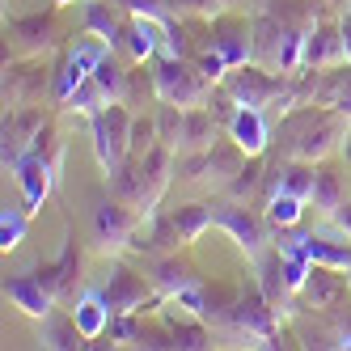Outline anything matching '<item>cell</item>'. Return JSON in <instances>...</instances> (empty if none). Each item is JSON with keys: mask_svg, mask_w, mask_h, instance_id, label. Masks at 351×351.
I'll list each match as a JSON object with an SVG mask.
<instances>
[{"mask_svg": "<svg viewBox=\"0 0 351 351\" xmlns=\"http://www.w3.org/2000/svg\"><path fill=\"white\" fill-rule=\"evenodd\" d=\"M224 89L237 97V106H254V110L280 102V93H284L280 81L267 77V72H254V68H237L233 77H224Z\"/></svg>", "mask_w": 351, "mask_h": 351, "instance_id": "cell-3", "label": "cell"}, {"mask_svg": "<svg viewBox=\"0 0 351 351\" xmlns=\"http://www.w3.org/2000/svg\"><path fill=\"white\" fill-rule=\"evenodd\" d=\"M93 148H97L102 169L114 178L132 153V114L123 110V102H110L106 110L93 114Z\"/></svg>", "mask_w": 351, "mask_h": 351, "instance_id": "cell-1", "label": "cell"}, {"mask_svg": "<svg viewBox=\"0 0 351 351\" xmlns=\"http://www.w3.org/2000/svg\"><path fill=\"white\" fill-rule=\"evenodd\" d=\"M313 204H322L326 212H335L339 208V191H335V182H330V173H317V182H313Z\"/></svg>", "mask_w": 351, "mask_h": 351, "instance_id": "cell-17", "label": "cell"}, {"mask_svg": "<svg viewBox=\"0 0 351 351\" xmlns=\"http://www.w3.org/2000/svg\"><path fill=\"white\" fill-rule=\"evenodd\" d=\"M106 317H110V309H106V300H97V296H85L81 300V313H77V326L85 330V339H93V335H102V326H106Z\"/></svg>", "mask_w": 351, "mask_h": 351, "instance_id": "cell-15", "label": "cell"}, {"mask_svg": "<svg viewBox=\"0 0 351 351\" xmlns=\"http://www.w3.org/2000/svg\"><path fill=\"white\" fill-rule=\"evenodd\" d=\"M144 296H148V288H144V280L140 275H132V271H114L110 275V288H106V309L110 313H136L140 305H144Z\"/></svg>", "mask_w": 351, "mask_h": 351, "instance_id": "cell-6", "label": "cell"}, {"mask_svg": "<svg viewBox=\"0 0 351 351\" xmlns=\"http://www.w3.org/2000/svg\"><path fill=\"white\" fill-rule=\"evenodd\" d=\"M229 132H233V140H237L241 153H258V148L267 144V140H263V136H267V128H263V119H258V110H254V106H241V110L229 119Z\"/></svg>", "mask_w": 351, "mask_h": 351, "instance_id": "cell-10", "label": "cell"}, {"mask_svg": "<svg viewBox=\"0 0 351 351\" xmlns=\"http://www.w3.org/2000/svg\"><path fill=\"white\" fill-rule=\"evenodd\" d=\"M335 220L343 224V233H347V241H351V204H339V208H335Z\"/></svg>", "mask_w": 351, "mask_h": 351, "instance_id": "cell-19", "label": "cell"}, {"mask_svg": "<svg viewBox=\"0 0 351 351\" xmlns=\"http://www.w3.org/2000/svg\"><path fill=\"white\" fill-rule=\"evenodd\" d=\"M136 9H148V13H153V0H144V5H136Z\"/></svg>", "mask_w": 351, "mask_h": 351, "instance_id": "cell-20", "label": "cell"}, {"mask_svg": "<svg viewBox=\"0 0 351 351\" xmlns=\"http://www.w3.org/2000/svg\"><path fill=\"white\" fill-rule=\"evenodd\" d=\"M77 267H81V258H77V245H68L64 254H60V263H51V267H43V271H38L43 280H47V288L56 292V300L72 292V275H77Z\"/></svg>", "mask_w": 351, "mask_h": 351, "instance_id": "cell-12", "label": "cell"}, {"mask_svg": "<svg viewBox=\"0 0 351 351\" xmlns=\"http://www.w3.org/2000/svg\"><path fill=\"white\" fill-rule=\"evenodd\" d=\"M216 224H224L241 245H250V250H258L263 245V224H258V216H250L241 204H220L216 208Z\"/></svg>", "mask_w": 351, "mask_h": 351, "instance_id": "cell-8", "label": "cell"}, {"mask_svg": "<svg viewBox=\"0 0 351 351\" xmlns=\"http://www.w3.org/2000/svg\"><path fill=\"white\" fill-rule=\"evenodd\" d=\"M21 233H26V220H21V216H9V212H5V241H0V245H5V250H13V245L21 241Z\"/></svg>", "mask_w": 351, "mask_h": 351, "instance_id": "cell-18", "label": "cell"}, {"mask_svg": "<svg viewBox=\"0 0 351 351\" xmlns=\"http://www.w3.org/2000/svg\"><path fill=\"white\" fill-rule=\"evenodd\" d=\"M13 34H26L21 51L34 56V51H38V43H43V47H51V43H56V38H51V34H56V17H30V21H17Z\"/></svg>", "mask_w": 351, "mask_h": 351, "instance_id": "cell-14", "label": "cell"}, {"mask_svg": "<svg viewBox=\"0 0 351 351\" xmlns=\"http://www.w3.org/2000/svg\"><path fill=\"white\" fill-rule=\"evenodd\" d=\"M157 97L173 102V106H199V102H208V77L191 72L178 60H161L157 64Z\"/></svg>", "mask_w": 351, "mask_h": 351, "instance_id": "cell-2", "label": "cell"}, {"mask_svg": "<svg viewBox=\"0 0 351 351\" xmlns=\"http://www.w3.org/2000/svg\"><path fill=\"white\" fill-rule=\"evenodd\" d=\"M5 292L13 296L17 309H26L30 317H47L56 309V292L47 288L43 275H9L5 280Z\"/></svg>", "mask_w": 351, "mask_h": 351, "instance_id": "cell-5", "label": "cell"}, {"mask_svg": "<svg viewBox=\"0 0 351 351\" xmlns=\"http://www.w3.org/2000/svg\"><path fill=\"white\" fill-rule=\"evenodd\" d=\"M136 224H140V216L128 212L123 204H102V208H97V220H93L97 250H102V254H110V250H123V245L132 241Z\"/></svg>", "mask_w": 351, "mask_h": 351, "instance_id": "cell-4", "label": "cell"}, {"mask_svg": "<svg viewBox=\"0 0 351 351\" xmlns=\"http://www.w3.org/2000/svg\"><path fill=\"white\" fill-rule=\"evenodd\" d=\"M300 296H305L313 309H335L339 300L347 296V288H343L339 275H330V271H313L309 280H305V292H300Z\"/></svg>", "mask_w": 351, "mask_h": 351, "instance_id": "cell-9", "label": "cell"}, {"mask_svg": "<svg viewBox=\"0 0 351 351\" xmlns=\"http://www.w3.org/2000/svg\"><path fill=\"white\" fill-rule=\"evenodd\" d=\"M216 114L212 110H191L186 123H182V144H178V153L182 157H199V153H208V148H216Z\"/></svg>", "mask_w": 351, "mask_h": 351, "instance_id": "cell-7", "label": "cell"}, {"mask_svg": "<svg viewBox=\"0 0 351 351\" xmlns=\"http://www.w3.org/2000/svg\"><path fill=\"white\" fill-rule=\"evenodd\" d=\"M89 26H93V30H102L106 43H114V34H119V17H114V9L106 13L102 0H93V5H89Z\"/></svg>", "mask_w": 351, "mask_h": 351, "instance_id": "cell-16", "label": "cell"}, {"mask_svg": "<svg viewBox=\"0 0 351 351\" xmlns=\"http://www.w3.org/2000/svg\"><path fill=\"white\" fill-rule=\"evenodd\" d=\"M34 68H26V72H9L5 77V97H9V106H30L34 97L47 89V77H30Z\"/></svg>", "mask_w": 351, "mask_h": 351, "instance_id": "cell-13", "label": "cell"}, {"mask_svg": "<svg viewBox=\"0 0 351 351\" xmlns=\"http://www.w3.org/2000/svg\"><path fill=\"white\" fill-rule=\"evenodd\" d=\"M81 326L77 322H68L60 309H51L43 317V347H81Z\"/></svg>", "mask_w": 351, "mask_h": 351, "instance_id": "cell-11", "label": "cell"}]
</instances>
